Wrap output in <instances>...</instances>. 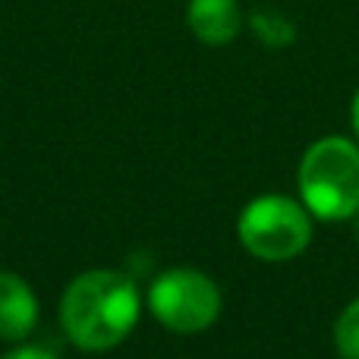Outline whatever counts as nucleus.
<instances>
[{
  "instance_id": "7ed1b4c3",
  "label": "nucleus",
  "mask_w": 359,
  "mask_h": 359,
  "mask_svg": "<svg viewBox=\"0 0 359 359\" xmlns=\"http://www.w3.org/2000/svg\"><path fill=\"white\" fill-rule=\"evenodd\" d=\"M236 233L249 255L262 262H290L312 243L309 208L287 196H259L243 208Z\"/></svg>"
},
{
  "instance_id": "0eeeda50",
  "label": "nucleus",
  "mask_w": 359,
  "mask_h": 359,
  "mask_svg": "<svg viewBox=\"0 0 359 359\" xmlns=\"http://www.w3.org/2000/svg\"><path fill=\"white\" fill-rule=\"evenodd\" d=\"M249 29H252V35L259 38L265 48H290L293 41H297V25H293V19H287L280 10H274V6H259V10L249 13Z\"/></svg>"
},
{
  "instance_id": "6e6552de",
  "label": "nucleus",
  "mask_w": 359,
  "mask_h": 359,
  "mask_svg": "<svg viewBox=\"0 0 359 359\" xmlns=\"http://www.w3.org/2000/svg\"><path fill=\"white\" fill-rule=\"evenodd\" d=\"M334 347L344 359H359V299H353V303L337 316Z\"/></svg>"
},
{
  "instance_id": "423d86ee",
  "label": "nucleus",
  "mask_w": 359,
  "mask_h": 359,
  "mask_svg": "<svg viewBox=\"0 0 359 359\" xmlns=\"http://www.w3.org/2000/svg\"><path fill=\"white\" fill-rule=\"evenodd\" d=\"M38 325V299L19 274L0 271V341L19 344Z\"/></svg>"
},
{
  "instance_id": "1a4fd4ad",
  "label": "nucleus",
  "mask_w": 359,
  "mask_h": 359,
  "mask_svg": "<svg viewBox=\"0 0 359 359\" xmlns=\"http://www.w3.org/2000/svg\"><path fill=\"white\" fill-rule=\"evenodd\" d=\"M4 359H57V356L48 353V350H41V347H16V350H10Z\"/></svg>"
},
{
  "instance_id": "f03ea898",
  "label": "nucleus",
  "mask_w": 359,
  "mask_h": 359,
  "mask_svg": "<svg viewBox=\"0 0 359 359\" xmlns=\"http://www.w3.org/2000/svg\"><path fill=\"white\" fill-rule=\"evenodd\" d=\"M299 196L318 221H350L359 211V142L325 136L299 161Z\"/></svg>"
},
{
  "instance_id": "20e7f679",
  "label": "nucleus",
  "mask_w": 359,
  "mask_h": 359,
  "mask_svg": "<svg viewBox=\"0 0 359 359\" xmlns=\"http://www.w3.org/2000/svg\"><path fill=\"white\" fill-rule=\"evenodd\" d=\"M149 309L164 328L177 334H196L217 322L221 290L208 274L196 268H170L151 280Z\"/></svg>"
},
{
  "instance_id": "9b49d317",
  "label": "nucleus",
  "mask_w": 359,
  "mask_h": 359,
  "mask_svg": "<svg viewBox=\"0 0 359 359\" xmlns=\"http://www.w3.org/2000/svg\"><path fill=\"white\" fill-rule=\"evenodd\" d=\"M353 221H356V236H359V211H356V215H353Z\"/></svg>"
},
{
  "instance_id": "f257e3e1",
  "label": "nucleus",
  "mask_w": 359,
  "mask_h": 359,
  "mask_svg": "<svg viewBox=\"0 0 359 359\" xmlns=\"http://www.w3.org/2000/svg\"><path fill=\"white\" fill-rule=\"evenodd\" d=\"M139 287L120 271H86L67 287L60 299V325L79 350L101 353L126 341L139 322Z\"/></svg>"
},
{
  "instance_id": "39448f33",
  "label": "nucleus",
  "mask_w": 359,
  "mask_h": 359,
  "mask_svg": "<svg viewBox=\"0 0 359 359\" xmlns=\"http://www.w3.org/2000/svg\"><path fill=\"white\" fill-rule=\"evenodd\" d=\"M189 32L208 48H224L243 32V6L240 0H189L186 6Z\"/></svg>"
},
{
  "instance_id": "9d476101",
  "label": "nucleus",
  "mask_w": 359,
  "mask_h": 359,
  "mask_svg": "<svg viewBox=\"0 0 359 359\" xmlns=\"http://www.w3.org/2000/svg\"><path fill=\"white\" fill-rule=\"evenodd\" d=\"M350 120H353V133H356V142H359V92L353 95V107H350Z\"/></svg>"
}]
</instances>
